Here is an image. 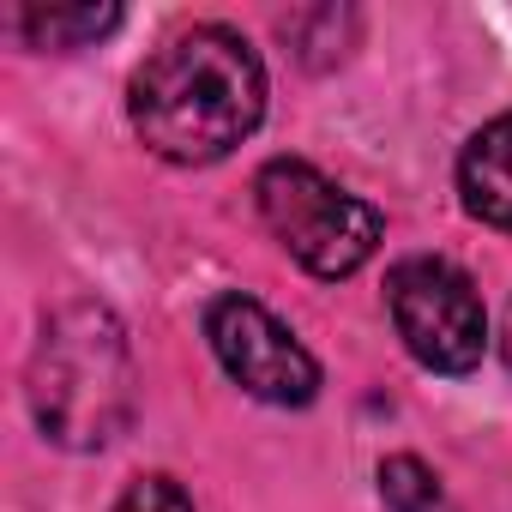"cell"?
<instances>
[{
    "label": "cell",
    "instance_id": "6da1fadb",
    "mask_svg": "<svg viewBox=\"0 0 512 512\" xmlns=\"http://www.w3.org/2000/svg\"><path fill=\"white\" fill-rule=\"evenodd\" d=\"M133 133L163 163H217L266 115V67L229 25H193L169 37L127 91Z\"/></svg>",
    "mask_w": 512,
    "mask_h": 512
},
{
    "label": "cell",
    "instance_id": "7a4b0ae2",
    "mask_svg": "<svg viewBox=\"0 0 512 512\" xmlns=\"http://www.w3.org/2000/svg\"><path fill=\"white\" fill-rule=\"evenodd\" d=\"M133 350L103 302H67L49 314L31 356V416L67 452H97L133 422Z\"/></svg>",
    "mask_w": 512,
    "mask_h": 512
},
{
    "label": "cell",
    "instance_id": "3957f363",
    "mask_svg": "<svg viewBox=\"0 0 512 512\" xmlns=\"http://www.w3.org/2000/svg\"><path fill=\"white\" fill-rule=\"evenodd\" d=\"M253 199H260L266 229L290 247V260L326 284L362 272L386 235V223L368 199L344 193L338 181H326L314 163H296V157L266 163L260 181H253Z\"/></svg>",
    "mask_w": 512,
    "mask_h": 512
},
{
    "label": "cell",
    "instance_id": "277c9868",
    "mask_svg": "<svg viewBox=\"0 0 512 512\" xmlns=\"http://www.w3.org/2000/svg\"><path fill=\"white\" fill-rule=\"evenodd\" d=\"M386 308H392V326H398L404 350L434 374H470L482 362V350H488L482 296L452 260L416 253V260L392 266Z\"/></svg>",
    "mask_w": 512,
    "mask_h": 512
},
{
    "label": "cell",
    "instance_id": "5b68a950",
    "mask_svg": "<svg viewBox=\"0 0 512 512\" xmlns=\"http://www.w3.org/2000/svg\"><path fill=\"white\" fill-rule=\"evenodd\" d=\"M205 338H211V356L223 362V374L247 398L278 404V410H302L320 398V362L253 296H217L205 308Z\"/></svg>",
    "mask_w": 512,
    "mask_h": 512
},
{
    "label": "cell",
    "instance_id": "8992f818",
    "mask_svg": "<svg viewBox=\"0 0 512 512\" xmlns=\"http://www.w3.org/2000/svg\"><path fill=\"white\" fill-rule=\"evenodd\" d=\"M458 193L476 223L512 235V115H494L488 127L470 133L458 157Z\"/></svg>",
    "mask_w": 512,
    "mask_h": 512
},
{
    "label": "cell",
    "instance_id": "52a82bcc",
    "mask_svg": "<svg viewBox=\"0 0 512 512\" xmlns=\"http://www.w3.org/2000/svg\"><path fill=\"white\" fill-rule=\"evenodd\" d=\"M121 25V7H19L13 13V31L31 43V49H85L97 37H109Z\"/></svg>",
    "mask_w": 512,
    "mask_h": 512
},
{
    "label": "cell",
    "instance_id": "ba28073f",
    "mask_svg": "<svg viewBox=\"0 0 512 512\" xmlns=\"http://www.w3.org/2000/svg\"><path fill=\"white\" fill-rule=\"evenodd\" d=\"M380 500H386V512H458L452 494L440 488V476L410 452L380 464Z\"/></svg>",
    "mask_w": 512,
    "mask_h": 512
},
{
    "label": "cell",
    "instance_id": "9c48e42d",
    "mask_svg": "<svg viewBox=\"0 0 512 512\" xmlns=\"http://www.w3.org/2000/svg\"><path fill=\"white\" fill-rule=\"evenodd\" d=\"M115 512H193V500L175 476H139V482H127Z\"/></svg>",
    "mask_w": 512,
    "mask_h": 512
},
{
    "label": "cell",
    "instance_id": "30bf717a",
    "mask_svg": "<svg viewBox=\"0 0 512 512\" xmlns=\"http://www.w3.org/2000/svg\"><path fill=\"white\" fill-rule=\"evenodd\" d=\"M500 356H506V368H512V308H506V326H500Z\"/></svg>",
    "mask_w": 512,
    "mask_h": 512
}]
</instances>
